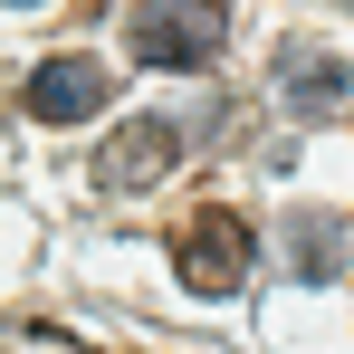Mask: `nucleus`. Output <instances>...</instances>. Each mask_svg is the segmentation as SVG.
Wrapping results in <instances>:
<instances>
[{"instance_id": "nucleus-5", "label": "nucleus", "mask_w": 354, "mask_h": 354, "mask_svg": "<svg viewBox=\"0 0 354 354\" xmlns=\"http://www.w3.org/2000/svg\"><path fill=\"white\" fill-rule=\"evenodd\" d=\"M278 96H288L297 115L345 106V58H335V48H316V39H288V48H278Z\"/></svg>"}, {"instance_id": "nucleus-7", "label": "nucleus", "mask_w": 354, "mask_h": 354, "mask_svg": "<svg viewBox=\"0 0 354 354\" xmlns=\"http://www.w3.org/2000/svg\"><path fill=\"white\" fill-rule=\"evenodd\" d=\"M0 354H86L77 335H58V326H10L0 335Z\"/></svg>"}, {"instance_id": "nucleus-6", "label": "nucleus", "mask_w": 354, "mask_h": 354, "mask_svg": "<svg viewBox=\"0 0 354 354\" xmlns=\"http://www.w3.org/2000/svg\"><path fill=\"white\" fill-rule=\"evenodd\" d=\"M288 268L326 288V278L345 268V221H326V211H297V221H288Z\"/></svg>"}, {"instance_id": "nucleus-4", "label": "nucleus", "mask_w": 354, "mask_h": 354, "mask_svg": "<svg viewBox=\"0 0 354 354\" xmlns=\"http://www.w3.org/2000/svg\"><path fill=\"white\" fill-rule=\"evenodd\" d=\"M173 153H182V134L163 115H144V124H124L115 144L96 153V182H106V192H153V182L173 173Z\"/></svg>"}, {"instance_id": "nucleus-1", "label": "nucleus", "mask_w": 354, "mask_h": 354, "mask_svg": "<svg viewBox=\"0 0 354 354\" xmlns=\"http://www.w3.org/2000/svg\"><path fill=\"white\" fill-rule=\"evenodd\" d=\"M221 10H230V0H134V10H124V48H134V67H173V77L211 67L221 39H230Z\"/></svg>"}, {"instance_id": "nucleus-3", "label": "nucleus", "mask_w": 354, "mask_h": 354, "mask_svg": "<svg viewBox=\"0 0 354 354\" xmlns=\"http://www.w3.org/2000/svg\"><path fill=\"white\" fill-rule=\"evenodd\" d=\"M19 106H29V124H86V115H106V67L96 58H48V67H29Z\"/></svg>"}, {"instance_id": "nucleus-2", "label": "nucleus", "mask_w": 354, "mask_h": 354, "mask_svg": "<svg viewBox=\"0 0 354 354\" xmlns=\"http://www.w3.org/2000/svg\"><path fill=\"white\" fill-rule=\"evenodd\" d=\"M173 268L192 297H230L239 278H249V221L239 211H192L173 239Z\"/></svg>"}]
</instances>
